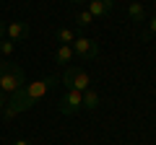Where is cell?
<instances>
[{"instance_id": "cell-1", "label": "cell", "mask_w": 156, "mask_h": 145, "mask_svg": "<svg viewBox=\"0 0 156 145\" xmlns=\"http://www.w3.org/2000/svg\"><path fill=\"white\" fill-rule=\"evenodd\" d=\"M52 86H57V75H47V78L34 80V83H26L23 88H18L16 93H11L8 104L3 106V117H5V119H13L16 114L31 109V106L37 104V101L42 99V96H44Z\"/></svg>"}, {"instance_id": "cell-2", "label": "cell", "mask_w": 156, "mask_h": 145, "mask_svg": "<svg viewBox=\"0 0 156 145\" xmlns=\"http://www.w3.org/2000/svg\"><path fill=\"white\" fill-rule=\"evenodd\" d=\"M26 86V72L16 62H0V91L5 96L16 93L18 88Z\"/></svg>"}, {"instance_id": "cell-3", "label": "cell", "mask_w": 156, "mask_h": 145, "mask_svg": "<svg viewBox=\"0 0 156 145\" xmlns=\"http://www.w3.org/2000/svg\"><path fill=\"white\" fill-rule=\"evenodd\" d=\"M62 86H65V88H73V91H89L91 88V78H89V72H86L83 67L68 65L65 72H62Z\"/></svg>"}, {"instance_id": "cell-4", "label": "cell", "mask_w": 156, "mask_h": 145, "mask_svg": "<svg viewBox=\"0 0 156 145\" xmlns=\"http://www.w3.org/2000/svg\"><path fill=\"white\" fill-rule=\"evenodd\" d=\"M73 52H76L78 60H94L96 55H99V44H96L94 39H89V36H76V42H73Z\"/></svg>"}, {"instance_id": "cell-5", "label": "cell", "mask_w": 156, "mask_h": 145, "mask_svg": "<svg viewBox=\"0 0 156 145\" xmlns=\"http://www.w3.org/2000/svg\"><path fill=\"white\" fill-rule=\"evenodd\" d=\"M83 109V91L65 88V96L60 99V112L62 114H76Z\"/></svg>"}, {"instance_id": "cell-6", "label": "cell", "mask_w": 156, "mask_h": 145, "mask_svg": "<svg viewBox=\"0 0 156 145\" xmlns=\"http://www.w3.org/2000/svg\"><path fill=\"white\" fill-rule=\"evenodd\" d=\"M29 31H31V29H29L26 21H11L5 34H8V39H11V42H23L29 36Z\"/></svg>"}, {"instance_id": "cell-7", "label": "cell", "mask_w": 156, "mask_h": 145, "mask_svg": "<svg viewBox=\"0 0 156 145\" xmlns=\"http://www.w3.org/2000/svg\"><path fill=\"white\" fill-rule=\"evenodd\" d=\"M115 8V0H89V13L94 18H107Z\"/></svg>"}, {"instance_id": "cell-8", "label": "cell", "mask_w": 156, "mask_h": 145, "mask_svg": "<svg viewBox=\"0 0 156 145\" xmlns=\"http://www.w3.org/2000/svg\"><path fill=\"white\" fill-rule=\"evenodd\" d=\"M73 60H76V52H73L70 44H60V47H57V52H55V62H57V65H65L68 67V62H73Z\"/></svg>"}, {"instance_id": "cell-9", "label": "cell", "mask_w": 156, "mask_h": 145, "mask_svg": "<svg viewBox=\"0 0 156 145\" xmlns=\"http://www.w3.org/2000/svg\"><path fill=\"white\" fill-rule=\"evenodd\" d=\"M128 16H130V21L140 23V21H146V8L140 5V3H130L128 5Z\"/></svg>"}, {"instance_id": "cell-10", "label": "cell", "mask_w": 156, "mask_h": 145, "mask_svg": "<svg viewBox=\"0 0 156 145\" xmlns=\"http://www.w3.org/2000/svg\"><path fill=\"white\" fill-rule=\"evenodd\" d=\"M83 109H91V112H94V109H99V93H96V91H83Z\"/></svg>"}, {"instance_id": "cell-11", "label": "cell", "mask_w": 156, "mask_h": 145, "mask_svg": "<svg viewBox=\"0 0 156 145\" xmlns=\"http://www.w3.org/2000/svg\"><path fill=\"white\" fill-rule=\"evenodd\" d=\"M76 36L78 34L73 31V29H60V31H57V42H62V44H73Z\"/></svg>"}, {"instance_id": "cell-12", "label": "cell", "mask_w": 156, "mask_h": 145, "mask_svg": "<svg viewBox=\"0 0 156 145\" xmlns=\"http://www.w3.org/2000/svg\"><path fill=\"white\" fill-rule=\"evenodd\" d=\"M76 23H78L81 29H86L89 23H94V16H91L89 11H78V13H76Z\"/></svg>"}, {"instance_id": "cell-13", "label": "cell", "mask_w": 156, "mask_h": 145, "mask_svg": "<svg viewBox=\"0 0 156 145\" xmlns=\"http://www.w3.org/2000/svg\"><path fill=\"white\" fill-rule=\"evenodd\" d=\"M13 49H16V42H11V39H0V55H13Z\"/></svg>"}, {"instance_id": "cell-14", "label": "cell", "mask_w": 156, "mask_h": 145, "mask_svg": "<svg viewBox=\"0 0 156 145\" xmlns=\"http://www.w3.org/2000/svg\"><path fill=\"white\" fill-rule=\"evenodd\" d=\"M151 34H156V16H151V21H148V29L143 31V39H148Z\"/></svg>"}, {"instance_id": "cell-15", "label": "cell", "mask_w": 156, "mask_h": 145, "mask_svg": "<svg viewBox=\"0 0 156 145\" xmlns=\"http://www.w3.org/2000/svg\"><path fill=\"white\" fill-rule=\"evenodd\" d=\"M5 31H8V26H5V21L0 18V39H5Z\"/></svg>"}, {"instance_id": "cell-16", "label": "cell", "mask_w": 156, "mask_h": 145, "mask_svg": "<svg viewBox=\"0 0 156 145\" xmlns=\"http://www.w3.org/2000/svg\"><path fill=\"white\" fill-rule=\"evenodd\" d=\"M8 104V99H5V93H3V91H0V112H3V106Z\"/></svg>"}, {"instance_id": "cell-17", "label": "cell", "mask_w": 156, "mask_h": 145, "mask_svg": "<svg viewBox=\"0 0 156 145\" xmlns=\"http://www.w3.org/2000/svg\"><path fill=\"white\" fill-rule=\"evenodd\" d=\"M11 145H31L29 140H16V143H11Z\"/></svg>"}, {"instance_id": "cell-18", "label": "cell", "mask_w": 156, "mask_h": 145, "mask_svg": "<svg viewBox=\"0 0 156 145\" xmlns=\"http://www.w3.org/2000/svg\"><path fill=\"white\" fill-rule=\"evenodd\" d=\"M70 5H81V3H86V0H68Z\"/></svg>"}]
</instances>
